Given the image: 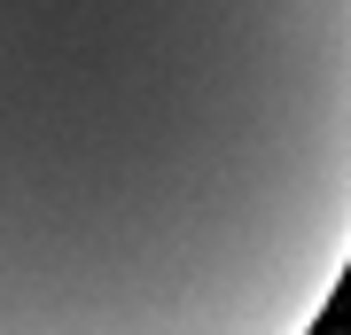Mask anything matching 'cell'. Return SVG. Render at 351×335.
<instances>
[{
    "instance_id": "cell-1",
    "label": "cell",
    "mask_w": 351,
    "mask_h": 335,
    "mask_svg": "<svg viewBox=\"0 0 351 335\" xmlns=\"http://www.w3.org/2000/svg\"><path fill=\"white\" fill-rule=\"evenodd\" d=\"M351 273V0H0V335H313Z\"/></svg>"
}]
</instances>
